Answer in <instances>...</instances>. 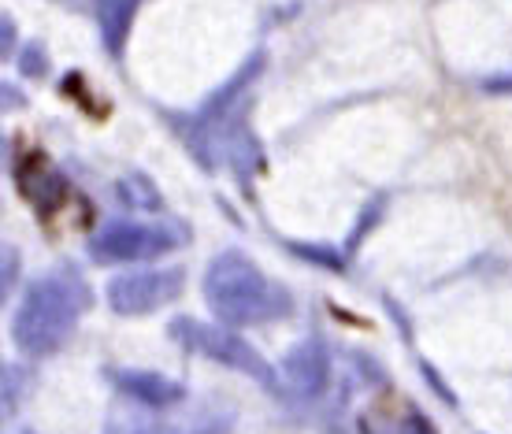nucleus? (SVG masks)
<instances>
[{"mask_svg":"<svg viewBox=\"0 0 512 434\" xmlns=\"http://www.w3.org/2000/svg\"><path fill=\"white\" fill-rule=\"evenodd\" d=\"M116 386L141 405H153V409H164V405H175L186 397L179 383H171L156 371H116Z\"/></svg>","mask_w":512,"mask_h":434,"instance_id":"7","label":"nucleus"},{"mask_svg":"<svg viewBox=\"0 0 512 434\" xmlns=\"http://www.w3.org/2000/svg\"><path fill=\"white\" fill-rule=\"evenodd\" d=\"M171 338H179L186 349H193V353H201V357H208V360H216L223 368L242 371L253 383L268 386V390H279V379H275V371H271L268 360L260 357L245 338L227 331V327H212V323H197V320H175L171 323Z\"/></svg>","mask_w":512,"mask_h":434,"instance_id":"3","label":"nucleus"},{"mask_svg":"<svg viewBox=\"0 0 512 434\" xmlns=\"http://www.w3.org/2000/svg\"><path fill=\"white\" fill-rule=\"evenodd\" d=\"M282 379L290 386V394L294 397H316L323 394V386H327V349L323 342H301L294 345L286 360H282Z\"/></svg>","mask_w":512,"mask_h":434,"instance_id":"6","label":"nucleus"},{"mask_svg":"<svg viewBox=\"0 0 512 434\" xmlns=\"http://www.w3.org/2000/svg\"><path fill=\"white\" fill-rule=\"evenodd\" d=\"M175 238L160 227H141V223H112L101 234H93L90 256L97 264H130V260H153L167 253Z\"/></svg>","mask_w":512,"mask_h":434,"instance_id":"5","label":"nucleus"},{"mask_svg":"<svg viewBox=\"0 0 512 434\" xmlns=\"http://www.w3.org/2000/svg\"><path fill=\"white\" fill-rule=\"evenodd\" d=\"M205 301L223 323L249 327V323H268L290 316V294L256 268L249 256L223 253L212 260L205 275Z\"/></svg>","mask_w":512,"mask_h":434,"instance_id":"2","label":"nucleus"},{"mask_svg":"<svg viewBox=\"0 0 512 434\" xmlns=\"http://www.w3.org/2000/svg\"><path fill=\"white\" fill-rule=\"evenodd\" d=\"M182 294V271L179 268H145L127 271L108 282V305L119 316H145L156 308L171 305Z\"/></svg>","mask_w":512,"mask_h":434,"instance_id":"4","label":"nucleus"},{"mask_svg":"<svg viewBox=\"0 0 512 434\" xmlns=\"http://www.w3.org/2000/svg\"><path fill=\"white\" fill-rule=\"evenodd\" d=\"M90 308V290L75 268H56L30 282L19 316H15V342L26 353H52L71 338L78 316Z\"/></svg>","mask_w":512,"mask_h":434,"instance_id":"1","label":"nucleus"}]
</instances>
